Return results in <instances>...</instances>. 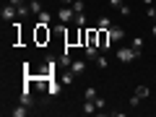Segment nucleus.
I'll return each mask as SVG.
<instances>
[{
    "instance_id": "obj_27",
    "label": "nucleus",
    "mask_w": 156,
    "mask_h": 117,
    "mask_svg": "<svg viewBox=\"0 0 156 117\" xmlns=\"http://www.w3.org/2000/svg\"><path fill=\"white\" fill-rule=\"evenodd\" d=\"M109 5L112 8H120V5H122V0H109Z\"/></svg>"
},
{
    "instance_id": "obj_16",
    "label": "nucleus",
    "mask_w": 156,
    "mask_h": 117,
    "mask_svg": "<svg viewBox=\"0 0 156 117\" xmlns=\"http://www.w3.org/2000/svg\"><path fill=\"white\" fill-rule=\"evenodd\" d=\"M57 62H60V68H70V55H68V47H65V52H62V57H60V60H57Z\"/></svg>"
},
{
    "instance_id": "obj_20",
    "label": "nucleus",
    "mask_w": 156,
    "mask_h": 117,
    "mask_svg": "<svg viewBox=\"0 0 156 117\" xmlns=\"http://www.w3.org/2000/svg\"><path fill=\"white\" fill-rule=\"evenodd\" d=\"M73 23H76V26H86V16L83 13H76V21Z\"/></svg>"
},
{
    "instance_id": "obj_24",
    "label": "nucleus",
    "mask_w": 156,
    "mask_h": 117,
    "mask_svg": "<svg viewBox=\"0 0 156 117\" xmlns=\"http://www.w3.org/2000/svg\"><path fill=\"white\" fill-rule=\"evenodd\" d=\"M140 101H143V99H140V96H138V94H133V96H130V107H138V104H140Z\"/></svg>"
},
{
    "instance_id": "obj_3",
    "label": "nucleus",
    "mask_w": 156,
    "mask_h": 117,
    "mask_svg": "<svg viewBox=\"0 0 156 117\" xmlns=\"http://www.w3.org/2000/svg\"><path fill=\"white\" fill-rule=\"evenodd\" d=\"M57 18H60V23H73V21H76V11H73L70 5L60 8V11H57Z\"/></svg>"
},
{
    "instance_id": "obj_13",
    "label": "nucleus",
    "mask_w": 156,
    "mask_h": 117,
    "mask_svg": "<svg viewBox=\"0 0 156 117\" xmlns=\"http://www.w3.org/2000/svg\"><path fill=\"white\" fill-rule=\"evenodd\" d=\"M94 112H99V109H96V101L86 99V104H83V115H94Z\"/></svg>"
},
{
    "instance_id": "obj_18",
    "label": "nucleus",
    "mask_w": 156,
    "mask_h": 117,
    "mask_svg": "<svg viewBox=\"0 0 156 117\" xmlns=\"http://www.w3.org/2000/svg\"><path fill=\"white\" fill-rule=\"evenodd\" d=\"M70 8H73V11H76V13H83L86 3H83V0H73V3H70Z\"/></svg>"
},
{
    "instance_id": "obj_5",
    "label": "nucleus",
    "mask_w": 156,
    "mask_h": 117,
    "mask_svg": "<svg viewBox=\"0 0 156 117\" xmlns=\"http://www.w3.org/2000/svg\"><path fill=\"white\" fill-rule=\"evenodd\" d=\"M83 52H86V57H89V60H96V57L101 55V50H99V44H96V42H86Z\"/></svg>"
},
{
    "instance_id": "obj_21",
    "label": "nucleus",
    "mask_w": 156,
    "mask_h": 117,
    "mask_svg": "<svg viewBox=\"0 0 156 117\" xmlns=\"http://www.w3.org/2000/svg\"><path fill=\"white\" fill-rule=\"evenodd\" d=\"M96 96H99V91H96V89H91V86H89V89H86V99H91V101H94Z\"/></svg>"
},
{
    "instance_id": "obj_22",
    "label": "nucleus",
    "mask_w": 156,
    "mask_h": 117,
    "mask_svg": "<svg viewBox=\"0 0 156 117\" xmlns=\"http://www.w3.org/2000/svg\"><path fill=\"white\" fill-rule=\"evenodd\" d=\"M146 16H148L151 21H156V5H148V11H146Z\"/></svg>"
},
{
    "instance_id": "obj_2",
    "label": "nucleus",
    "mask_w": 156,
    "mask_h": 117,
    "mask_svg": "<svg viewBox=\"0 0 156 117\" xmlns=\"http://www.w3.org/2000/svg\"><path fill=\"white\" fill-rule=\"evenodd\" d=\"M18 16V8L13 5V3H8V5H3V11H0V18H3V21L5 23H11L13 18Z\"/></svg>"
},
{
    "instance_id": "obj_11",
    "label": "nucleus",
    "mask_w": 156,
    "mask_h": 117,
    "mask_svg": "<svg viewBox=\"0 0 156 117\" xmlns=\"http://www.w3.org/2000/svg\"><path fill=\"white\" fill-rule=\"evenodd\" d=\"M130 47H133V50H135V52L140 55V52H143V37H133V42H130Z\"/></svg>"
},
{
    "instance_id": "obj_26",
    "label": "nucleus",
    "mask_w": 156,
    "mask_h": 117,
    "mask_svg": "<svg viewBox=\"0 0 156 117\" xmlns=\"http://www.w3.org/2000/svg\"><path fill=\"white\" fill-rule=\"evenodd\" d=\"M117 11L122 13V16H130V5H120V8H117Z\"/></svg>"
},
{
    "instance_id": "obj_32",
    "label": "nucleus",
    "mask_w": 156,
    "mask_h": 117,
    "mask_svg": "<svg viewBox=\"0 0 156 117\" xmlns=\"http://www.w3.org/2000/svg\"><path fill=\"white\" fill-rule=\"evenodd\" d=\"M154 5H156V3H154Z\"/></svg>"
},
{
    "instance_id": "obj_7",
    "label": "nucleus",
    "mask_w": 156,
    "mask_h": 117,
    "mask_svg": "<svg viewBox=\"0 0 156 117\" xmlns=\"http://www.w3.org/2000/svg\"><path fill=\"white\" fill-rule=\"evenodd\" d=\"M60 86H62L60 81H55V78H50V81H47V89H44V91H47L50 96H57V94H60Z\"/></svg>"
},
{
    "instance_id": "obj_14",
    "label": "nucleus",
    "mask_w": 156,
    "mask_h": 117,
    "mask_svg": "<svg viewBox=\"0 0 156 117\" xmlns=\"http://www.w3.org/2000/svg\"><path fill=\"white\" fill-rule=\"evenodd\" d=\"M26 112H29L26 104H18L16 109H11V115H13V117H26Z\"/></svg>"
},
{
    "instance_id": "obj_8",
    "label": "nucleus",
    "mask_w": 156,
    "mask_h": 117,
    "mask_svg": "<svg viewBox=\"0 0 156 117\" xmlns=\"http://www.w3.org/2000/svg\"><path fill=\"white\" fill-rule=\"evenodd\" d=\"M21 104H26V107H31L34 104V96H31V86H23V91H21Z\"/></svg>"
},
{
    "instance_id": "obj_31",
    "label": "nucleus",
    "mask_w": 156,
    "mask_h": 117,
    "mask_svg": "<svg viewBox=\"0 0 156 117\" xmlns=\"http://www.w3.org/2000/svg\"><path fill=\"white\" fill-rule=\"evenodd\" d=\"M60 3H68V5H70V3H73V0H60Z\"/></svg>"
},
{
    "instance_id": "obj_9",
    "label": "nucleus",
    "mask_w": 156,
    "mask_h": 117,
    "mask_svg": "<svg viewBox=\"0 0 156 117\" xmlns=\"http://www.w3.org/2000/svg\"><path fill=\"white\" fill-rule=\"evenodd\" d=\"M70 70L76 73V76H81V73H86V60H73V62H70Z\"/></svg>"
},
{
    "instance_id": "obj_10",
    "label": "nucleus",
    "mask_w": 156,
    "mask_h": 117,
    "mask_svg": "<svg viewBox=\"0 0 156 117\" xmlns=\"http://www.w3.org/2000/svg\"><path fill=\"white\" fill-rule=\"evenodd\" d=\"M29 11H31L34 16H39V13L44 11V5H42V0H31V3H29Z\"/></svg>"
},
{
    "instance_id": "obj_12",
    "label": "nucleus",
    "mask_w": 156,
    "mask_h": 117,
    "mask_svg": "<svg viewBox=\"0 0 156 117\" xmlns=\"http://www.w3.org/2000/svg\"><path fill=\"white\" fill-rule=\"evenodd\" d=\"M109 26H115V23H112L107 16H99V18H96V29H109Z\"/></svg>"
},
{
    "instance_id": "obj_17",
    "label": "nucleus",
    "mask_w": 156,
    "mask_h": 117,
    "mask_svg": "<svg viewBox=\"0 0 156 117\" xmlns=\"http://www.w3.org/2000/svg\"><path fill=\"white\" fill-rule=\"evenodd\" d=\"M39 23H44V26H50V21H52V16H50V11H42V13H39Z\"/></svg>"
},
{
    "instance_id": "obj_30",
    "label": "nucleus",
    "mask_w": 156,
    "mask_h": 117,
    "mask_svg": "<svg viewBox=\"0 0 156 117\" xmlns=\"http://www.w3.org/2000/svg\"><path fill=\"white\" fill-rule=\"evenodd\" d=\"M151 31H154V37H156V23H154V26H151Z\"/></svg>"
},
{
    "instance_id": "obj_15",
    "label": "nucleus",
    "mask_w": 156,
    "mask_h": 117,
    "mask_svg": "<svg viewBox=\"0 0 156 117\" xmlns=\"http://www.w3.org/2000/svg\"><path fill=\"white\" fill-rule=\"evenodd\" d=\"M135 94H138L140 99H148V96H151V89H148V86H135Z\"/></svg>"
},
{
    "instance_id": "obj_28",
    "label": "nucleus",
    "mask_w": 156,
    "mask_h": 117,
    "mask_svg": "<svg viewBox=\"0 0 156 117\" xmlns=\"http://www.w3.org/2000/svg\"><path fill=\"white\" fill-rule=\"evenodd\" d=\"M140 3H143V5H154L156 0H140Z\"/></svg>"
},
{
    "instance_id": "obj_29",
    "label": "nucleus",
    "mask_w": 156,
    "mask_h": 117,
    "mask_svg": "<svg viewBox=\"0 0 156 117\" xmlns=\"http://www.w3.org/2000/svg\"><path fill=\"white\" fill-rule=\"evenodd\" d=\"M11 3L13 5H23V0H11Z\"/></svg>"
},
{
    "instance_id": "obj_23",
    "label": "nucleus",
    "mask_w": 156,
    "mask_h": 117,
    "mask_svg": "<svg viewBox=\"0 0 156 117\" xmlns=\"http://www.w3.org/2000/svg\"><path fill=\"white\" fill-rule=\"evenodd\" d=\"M96 109H104V107H107V101H104V96H96Z\"/></svg>"
},
{
    "instance_id": "obj_6",
    "label": "nucleus",
    "mask_w": 156,
    "mask_h": 117,
    "mask_svg": "<svg viewBox=\"0 0 156 117\" xmlns=\"http://www.w3.org/2000/svg\"><path fill=\"white\" fill-rule=\"evenodd\" d=\"M107 31H109V42H115V44H117V42H122V39H125V31H122V29H120V26H109V29H107Z\"/></svg>"
},
{
    "instance_id": "obj_19",
    "label": "nucleus",
    "mask_w": 156,
    "mask_h": 117,
    "mask_svg": "<svg viewBox=\"0 0 156 117\" xmlns=\"http://www.w3.org/2000/svg\"><path fill=\"white\" fill-rule=\"evenodd\" d=\"M94 62H96V68H109V60H107L104 55H99V57H96Z\"/></svg>"
},
{
    "instance_id": "obj_1",
    "label": "nucleus",
    "mask_w": 156,
    "mask_h": 117,
    "mask_svg": "<svg viewBox=\"0 0 156 117\" xmlns=\"http://www.w3.org/2000/svg\"><path fill=\"white\" fill-rule=\"evenodd\" d=\"M138 52L133 50V47H120V50H117V60L120 62H133V60H138Z\"/></svg>"
},
{
    "instance_id": "obj_4",
    "label": "nucleus",
    "mask_w": 156,
    "mask_h": 117,
    "mask_svg": "<svg viewBox=\"0 0 156 117\" xmlns=\"http://www.w3.org/2000/svg\"><path fill=\"white\" fill-rule=\"evenodd\" d=\"M57 81H60V83H62V86H70V83H73V81H76V73H73V70H70V68H62V70H60V73H57Z\"/></svg>"
},
{
    "instance_id": "obj_25",
    "label": "nucleus",
    "mask_w": 156,
    "mask_h": 117,
    "mask_svg": "<svg viewBox=\"0 0 156 117\" xmlns=\"http://www.w3.org/2000/svg\"><path fill=\"white\" fill-rule=\"evenodd\" d=\"M16 8H18V16H26V13H31L26 5H16Z\"/></svg>"
}]
</instances>
